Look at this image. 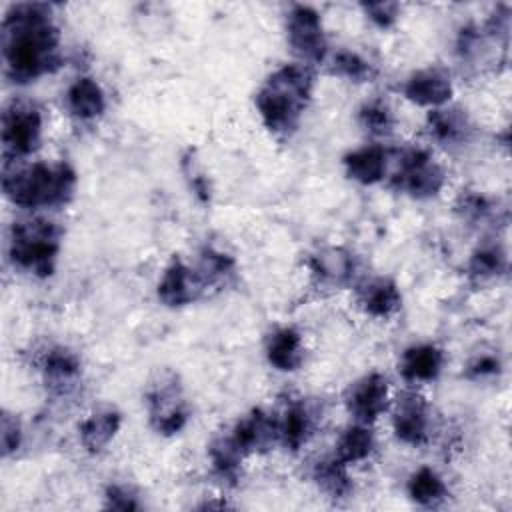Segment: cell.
<instances>
[{
	"label": "cell",
	"mask_w": 512,
	"mask_h": 512,
	"mask_svg": "<svg viewBox=\"0 0 512 512\" xmlns=\"http://www.w3.org/2000/svg\"><path fill=\"white\" fill-rule=\"evenodd\" d=\"M500 368V362L494 358V356H480L476 360H472L468 364V376L470 378H488V376H494Z\"/></svg>",
	"instance_id": "836d02e7"
},
{
	"label": "cell",
	"mask_w": 512,
	"mask_h": 512,
	"mask_svg": "<svg viewBox=\"0 0 512 512\" xmlns=\"http://www.w3.org/2000/svg\"><path fill=\"white\" fill-rule=\"evenodd\" d=\"M506 268L504 254L496 248H480L478 252L472 254L470 260V274L484 280V278H494L502 274Z\"/></svg>",
	"instance_id": "f546056e"
},
{
	"label": "cell",
	"mask_w": 512,
	"mask_h": 512,
	"mask_svg": "<svg viewBox=\"0 0 512 512\" xmlns=\"http://www.w3.org/2000/svg\"><path fill=\"white\" fill-rule=\"evenodd\" d=\"M232 272H234V262L226 254L216 252V250H206L202 254V264H200V272L198 274H200L204 284L206 282L224 280Z\"/></svg>",
	"instance_id": "4dcf8cb0"
},
{
	"label": "cell",
	"mask_w": 512,
	"mask_h": 512,
	"mask_svg": "<svg viewBox=\"0 0 512 512\" xmlns=\"http://www.w3.org/2000/svg\"><path fill=\"white\" fill-rule=\"evenodd\" d=\"M444 364L442 352L432 344H418L404 350L400 360V372L408 382L434 380Z\"/></svg>",
	"instance_id": "5bb4252c"
},
{
	"label": "cell",
	"mask_w": 512,
	"mask_h": 512,
	"mask_svg": "<svg viewBox=\"0 0 512 512\" xmlns=\"http://www.w3.org/2000/svg\"><path fill=\"white\" fill-rule=\"evenodd\" d=\"M404 94L414 104L440 108L452 96V82L442 68H424L406 80Z\"/></svg>",
	"instance_id": "30bf717a"
},
{
	"label": "cell",
	"mask_w": 512,
	"mask_h": 512,
	"mask_svg": "<svg viewBox=\"0 0 512 512\" xmlns=\"http://www.w3.org/2000/svg\"><path fill=\"white\" fill-rule=\"evenodd\" d=\"M148 412L150 422L160 434H176L184 428L188 420V410L176 380H160L148 392Z\"/></svg>",
	"instance_id": "ba28073f"
},
{
	"label": "cell",
	"mask_w": 512,
	"mask_h": 512,
	"mask_svg": "<svg viewBox=\"0 0 512 512\" xmlns=\"http://www.w3.org/2000/svg\"><path fill=\"white\" fill-rule=\"evenodd\" d=\"M312 74L306 66L286 64L268 76L256 94V108L268 130L290 134L312 96Z\"/></svg>",
	"instance_id": "7a4b0ae2"
},
{
	"label": "cell",
	"mask_w": 512,
	"mask_h": 512,
	"mask_svg": "<svg viewBox=\"0 0 512 512\" xmlns=\"http://www.w3.org/2000/svg\"><path fill=\"white\" fill-rule=\"evenodd\" d=\"M408 494L418 504L436 506L438 502H442L446 498V486L434 470L420 468L408 480Z\"/></svg>",
	"instance_id": "cb8c5ba5"
},
{
	"label": "cell",
	"mask_w": 512,
	"mask_h": 512,
	"mask_svg": "<svg viewBox=\"0 0 512 512\" xmlns=\"http://www.w3.org/2000/svg\"><path fill=\"white\" fill-rule=\"evenodd\" d=\"M202 286L204 282L198 272L190 270L184 262L174 260L158 282V298L166 306H184L198 296Z\"/></svg>",
	"instance_id": "7c38bea8"
},
{
	"label": "cell",
	"mask_w": 512,
	"mask_h": 512,
	"mask_svg": "<svg viewBox=\"0 0 512 512\" xmlns=\"http://www.w3.org/2000/svg\"><path fill=\"white\" fill-rule=\"evenodd\" d=\"M266 356L272 366L282 372L296 370L304 360V344L294 328L276 330L266 344Z\"/></svg>",
	"instance_id": "ac0fdd59"
},
{
	"label": "cell",
	"mask_w": 512,
	"mask_h": 512,
	"mask_svg": "<svg viewBox=\"0 0 512 512\" xmlns=\"http://www.w3.org/2000/svg\"><path fill=\"white\" fill-rule=\"evenodd\" d=\"M372 448H374L372 432L366 428V424L358 422L340 434L336 442V458L342 460L344 464L360 462L372 452Z\"/></svg>",
	"instance_id": "603a6c76"
},
{
	"label": "cell",
	"mask_w": 512,
	"mask_h": 512,
	"mask_svg": "<svg viewBox=\"0 0 512 512\" xmlns=\"http://www.w3.org/2000/svg\"><path fill=\"white\" fill-rule=\"evenodd\" d=\"M332 70L348 80H354V82H362L372 76L370 64L360 54L350 52V50H340L334 54Z\"/></svg>",
	"instance_id": "f1b7e54d"
},
{
	"label": "cell",
	"mask_w": 512,
	"mask_h": 512,
	"mask_svg": "<svg viewBox=\"0 0 512 512\" xmlns=\"http://www.w3.org/2000/svg\"><path fill=\"white\" fill-rule=\"evenodd\" d=\"M392 182L396 188L416 198H428L438 194L444 186V170L426 150L410 148L402 154Z\"/></svg>",
	"instance_id": "5b68a950"
},
{
	"label": "cell",
	"mask_w": 512,
	"mask_h": 512,
	"mask_svg": "<svg viewBox=\"0 0 512 512\" xmlns=\"http://www.w3.org/2000/svg\"><path fill=\"white\" fill-rule=\"evenodd\" d=\"M42 370L46 384L54 392L66 394L80 378V360L70 350L54 348L44 356Z\"/></svg>",
	"instance_id": "e0dca14e"
},
{
	"label": "cell",
	"mask_w": 512,
	"mask_h": 512,
	"mask_svg": "<svg viewBox=\"0 0 512 512\" xmlns=\"http://www.w3.org/2000/svg\"><path fill=\"white\" fill-rule=\"evenodd\" d=\"M388 154L380 146H366L344 156L346 174L360 184L380 182L386 174Z\"/></svg>",
	"instance_id": "2e32d148"
},
{
	"label": "cell",
	"mask_w": 512,
	"mask_h": 512,
	"mask_svg": "<svg viewBox=\"0 0 512 512\" xmlns=\"http://www.w3.org/2000/svg\"><path fill=\"white\" fill-rule=\"evenodd\" d=\"M120 428V414L112 408H102L92 412L80 424V440L86 450L100 452L104 450Z\"/></svg>",
	"instance_id": "d6986e66"
},
{
	"label": "cell",
	"mask_w": 512,
	"mask_h": 512,
	"mask_svg": "<svg viewBox=\"0 0 512 512\" xmlns=\"http://www.w3.org/2000/svg\"><path fill=\"white\" fill-rule=\"evenodd\" d=\"M60 250V228L46 218L18 220L10 232V260L20 270L50 276Z\"/></svg>",
	"instance_id": "277c9868"
},
{
	"label": "cell",
	"mask_w": 512,
	"mask_h": 512,
	"mask_svg": "<svg viewBox=\"0 0 512 512\" xmlns=\"http://www.w3.org/2000/svg\"><path fill=\"white\" fill-rule=\"evenodd\" d=\"M66 104L78 120H94L104 112L106 98L94 78L82 76L70 84L66 92Z\"/></svg>",
	"instance_id": "9a60e30c"
},
{
	"label": "cell",
	"mask_w": 512,
	"mask_h": 512,
	"mask_svg": "<svg viewBox=\"0 0 512 512\" xmlns=\"http://www.w3.org/2000/svg\"><path fill=\"white\" fill-rule=\"evenodd\" d=\"M288 42L306 62H320L326 54V36L320 14L304 4L292 6L286 18Z\"/></svg>",
	"instance_id": "52a82bcc"
},
{
	"label": "cell",
	"mask_w": 512,
	"mask_h": 512,
	"mask_svg": "<svg viewBox=\"0 0 512 512\" xmlns=\"http://www.w3.org/2000/svg\"><path fill=\"white\" fill-rule=\"evenodd\" d=\"M400 292L396 284L388 278H376L372 280L360 296V302L364 310L376 318H388L400 308Z\"/></svg>",
	"instance_id": "ffe728a7"
},
{
	"label": "cell",
	"mask_w": 512,
	"mask_h": 512,
	"mask_svg": "<svg viewBox=\"0 0 512 512\" xmlns=\"http://www.w3.org/2000/svg\"><path fill=\"white\" fill-rule=\"evenodd\" d=\"M278 432L280 442L292 450H298L306 444L308 436L312 434V416L304 404H290L282 418H278Z\"/></svg>",
	"instance_id": "44dd1931"
},
{
	"label": "cell",
	"mask_w": 512,
	"mask_h": 512,
	"mask_svg": "<svg viewBox=\"0 0 512 512\" xmlns=\"http://www.w3.org/2000/svg\"><path fill=\"white\" fill-rule=\"evenodd\" d=\"M358 120L372 134H386L392 130V124H394L392 112L382 100L366 102L358 112Z\"/></svg>",
	"instance_id": "83f0119b"
},
{
	"label": "cell",
	"mask_w": 512,
	"mask_h": 512,
	"mask_svg": "<svg viewBox=\"0 0 512 512\" xmlns=\"http://www.w3.org/2000/svg\"><path fill=\"white\" fill-rule=\"evenodd\" d=\"M42 136V116L40 112L22 102H12L6 106L2 116V144L4 152L10 156L32 154Z\"/></svg>",
	"instance_id": "8992f818"
},
{
	"label": "cell",
	"mask_w": 512,
	"mask_h": 512,
	"mask_svg": "<svg viewBox=\"0 0 512 512\" xmlns=\"http://www.w3.org/2000/svg\"><path fill=\"white\" fill-rule=\"evenodd\" d=\"M428 124H430V132L434 134V138H438L440 142H446V144L464 140V136L468 132V122H466L464 114H460V110L434 108L428 116Z\"/></svg>",
	"instance_id": "d4e9b609"
},
{
	"label": "cell",
	"mask_w": 512,
	"mask_h": 512,
	"mask_svg": "<svg viewBox=\"0 0 512 512\" xmlns=\"http://www.w3.org/2000/svg\"><path fill=\"white\" fill-rule=\"evenodd\" d=\"M362 8L368 14V18L380 28L392 26L400 10V6L394 2H370V4H362Z\"/></svg>",
	"instance_id": "1f68e13d"
},
{
	"label": "cell",
	"mask_w": 512,
	"mask_h": 512,
	"mask_svg": "<svg viewBox=\"0 0 512 512\" xmlns=\"http://www.w3.org/2000/svg\"><path fill=\"white\" fill-rule=\"evenodd\" d=\"M58 28L46 4H16L2 26L6 72L14 82H30L60 66Z\"/></svg>",
	"instance_id": "6da1fadb"
},
{
	"label": "cell",
	"mask_w": 512,
	"mask_h": 512,
	"mask_svg": "<svg viewBox=\"0 0 512 512\" xmlns=\"http://www.w3.org/2000/svg\"><path fill=\"white\" fill-rule=\"evenodd\" d=\"M354 262L342 248H324L312 258V272L328 284H342L350 278Z\"/></svg>",
	"instance_id": "7402d4cb"
},
{
	"label": "cell",
	"mask_w": 512,
	"mask_h": 512,
	"mask_svg": "<svg viewBox=\"0 0 512 512\" xmlns=\"http://www.w3.org/2000/svg\"><path fill=\"white\" fill-rule=\"evenodd\" d=\"M346 406L360 424L376 420L388 408V380L378 372L356 380L348 388Z\"/></svg>",
	"instance_id": "9c48e42d"
},
{
	"label": "cell",
	"mask_w": 512,
	"mask_h": 512,
	"mask_svg": "<svg viewBox=\"0 0 512 512\" xmlns=\"http://www.w3.org/2000/svg\"><path fill=\"white\" fill-rule=\"evenodd\" d=\"M244 452L238 448V444L234 442L232 436H224V438H216L210 444V460L216 468V472L222 478L234 480L240 472V462H242Z\"/></svg>",
	"instance_id": "484cf974"
},
{
	"label": "cell",
	"mask_w": 512,
	"mask_h": 512,
	"mask_svg": "<svg viewBox=\"0 0 512 512\" xmlns=\"http://www.w3.org/2000/svg\"><path fill=\"white\" fill-rule=\"evenodd\" d=\"M18 446H20V426H18L16 418H12L10 414H4V418H2V450L8 456L10 452H16Z\"/></svg>",
	"instance_id": "d6a6232c"
},
{
	"label": "cell",
	"mask_w": 512,
	"mask_h": 512,
	"mask_svg": "<svg viewBox=\"0 0 512 512\" xmlns=\"http://www.w3.org/2000/svg\"><path fill=\"white\" fill-rule=\"evenodd\" d=\"M232 438L244 454L268 450L274 442L280 440L278 418L264 410H254L250 416L236 424Z\"/></svg>",
	"instance_id": "4fadbf2b"
},
{
	"label": "cell",
	"mask_w": 512,
	"mask_h": 512,
	"mask_svg": "<svg viewBox=\"0 0 512 512\" xmlns=\"http://www.w3.org/2000/svg\"><path fill=\"white\" fill-rule=\"evenodd\" d=\"M106 506L114 510H134L138 508L136 500L122 488V486H110L106 492Z\"/></svg>",
	"instance_id": "e575fe53"
},
{
	"label": "cell",
	"mask_w": 512,
	"mask_h": 512,
	"mask_svg": "<svg viewBox=\"0 0 512 512\" xmlns=\"http://www.w3.org/2000/svg\"><path fill=\"white\" fill-rule=\"evenodd\" d=\"M314 480L326 494H330L334 498L344 496L350 490V478L346 474V464L342 460H338L336 456L316 464Z\"/></svg>",
	"instance_id": "4316f807"
},
{
	"label": "cell",
	"mask_w": 512,
	"mask_h": 512,
	"mask_svg": "<svg viewBox=\"0 0 512 512\" xmlns=\"http://www.w3.org/2000/svg\"><path fill=\"white\" fill-rule=\"evenodd\" d=\"M392 424H394L396 436L404 444H410V446L424 444L428 440V430H430L426 402L416 394L404 396L396 406Z\"/></svg>",
	"instance_id": "8fae6325"
},
{
	"label": "cell",
	"mask_w": 512,
	"mask_h": 512,
	"mask_svg": "<svg viewBox=\"0 0 512 512\" xmlns=\"http://www.w3.org/2000/svg\"><path fill=\"white\" fill-rule=\"evenodd\" d=\"M76 188L74 170L60 164L36 162L32 166L6 172L4 192L22 208H54L66 204Z\"/></svg>",
	"instance_id": "3957f363"
}]
</instances>
